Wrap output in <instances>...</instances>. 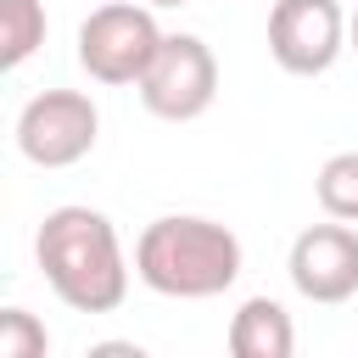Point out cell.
<instances>
[{
  "label": "cell",
  "mask_w": 358,
  "mask_h": 358,
  "mask_svg": "<svg viewBox=\"0 0 358 358\" xmlns=\"http://www.w3.org/2000/svg\"><path fill=\"white\" fill-rule=\"evenodd\" d=\"M229 352L235 358H291L296 352V324L274 296H246L229 319Z\"/></svg>",
  "instance_id": "ba28073f"
},
{
  "label": "cell",
  "mask_w": 358,
  "mask_h": 358,
  "mask_svg": "<svg viewBox=\"0 0 358 358\" xmlns=\"http://www.w3.org/2000/svg\"><path fill=\"white\" fill-rule=\"evenodd\" d=\"M157 45H162V28L151 6L112 0V6H95L78 28V67L95 84H140Z\"/></svg>",
  "instance_id": "3957f363"
},
{
  "label": "cell",
  "mask_w": 358,
  "mask_h": 358,
  "mask_svg": "<svg viewBox=\"0 0 358 358\" xmlns=\"http://www.w3.org/2000/svg\"><path fill=\"white\" fill-rule=\"evenodd\" d=\"M45 45V6L39 0H0V67H22Z\"/></svg>",
  "instance_id": "9c48e42d"
},
{
  "label": "cell",
  "mask_w": 358,
  "mask_h": 358,
  "mask_svg": "<svg viewBox=\"0 0 358 358\" xmlns=\"http://www.w3.org/2000/svg\"><path fill=\"white\" fill-rule=\"evenodd\" d=\"M218 95V62L196 34H162L145 78H140V101L151 117L162 123H190L213 106Z\"/></svg>",
  "instance_id": "277c9868"
},
{
  "label": "cell",
  "mask_w": 358,
  "mask_h": 358,
  "mask_svg": "<svg viewBox=\"0 0 358 358\" xmlns=\"http://www.w3.org/2000/svg\"><path fill=\"white\" fill-rule=\"evenodd\" d=\"M34 257L45 268V285L73 313H117L129 296V263L123 241L106 213L95 207H56L39 224Z\"/></svg>",
  "instance_id": "6da1fadb"
},
{
  "label": "cell",
  "mask_w": 358,
  "mask_h": 358,
  "mask_svg": "<svg viewBox=\"0 0 358 358\" xmlns=\"http://www.w3.org/2000/svg\"><path fill=\"white\" fill-rule=\"evenodd\" d=\"M291 285L308 296V302H347L358 296V235L336 218V224H313L291 241Z\"/></svg>",
  "instance_id": "52a82bcc"
},
{
  "label": "cell",
  "mask_w": 358,
  "mask_h": 358,
  "mask_svg": "<svg viewBox=\"0 0 358 358\" xmlns=\"http://www.w3.org/2000/svg\"><path fill=\"white\" fill-rule=\"evenodd\" d=\"M134 274L157 296L201 302V296H218L241 280V241H235V229H224L213 218L173 213V218H157L140 229Z\"/></svg>",
  "instance_id": "7a4b0ae2"
},
{
  "label": "cell",
  "mask_w": 358,
  "mask_h": 358,
  "mask_svg": "<svg viewBox=\"0 0 358 358\" xmlns=\"http://www.w3.org/2000/svg\"><path fill=\"white\" fill-rule=\"evenodd\" d=\"M347 39H352V45H358V11H352V22H347Z\"/></svg>",
  "instance_id": "7c38bea8"
},
{
  "label": "cell",
  "mask_w": 358,
  "mask_h": 358,
  "mask_svg": "<svg viewBox=\"0 0 358 358\" xmlns=\"http://www.w3.org/2000/svg\"><path fill=\"white\" fill-rule=\"evenodd\" d=\"M50 336L28 308H6L0 313V358H45Z\"/></svg>",
  "instance_id": "8fae6325"
},
{
  "label": "cell",
  "mask_w": 358,
  "mask_h": 358,
  "mask_svg": "<svg viewBox=\"0 0 358 358\" xmlns=\"http://www.w3.org/2000/svg\"><path fill=\"white\" fill-rule=\"evenodd\" d=\"M145 6H190V0H145Z\"/></svg>",
  "instance_id": "4fadbf2b"
},
{
  "label": "cell",
  "mask_w": 358,
  "mask_h": 358,
  "mask_svg": "<svg viewBox=\"0 0 358 358\" xmlns=\"http://www.w3.org/2000/svg\"><path fill=\"white\" fill-rule=\"evenodd\" d=\"M101 112L84 90H45L17 112V151L34 168H73L95 151Z\"/></svg>",
  "instance_id": "5b68a950"
},
{
  "label": "cell",
  "mask_w": 358,
  "mask_h": 358,
  "mask_svg": "<svg viewBox=\"0 0 358 358\" xmlns=\"http://www.w3.org/2000/svg\"><path fill=\"white\" fill-rule=\"evenodd\" d=\"M347 45V17L336 0H274L268 11V56L296 73V78H319L336 67Z\"/></svg>",
  "instance_id": "8992f818"
},
{
  "label": "cell",
  "mask_w": 358,
  "mask_h": 358,
  "mask_svg": "<svg viewBox=\"0 0 358 358\" xmlns=\"http://www.w3.org/2000/svg\"><path fill=\"white\" fill-rule=\"evenodd\" d=\"M319 207L341 224H358V151H336L324 168H319Z\"/></svg>",
  "instance_id": "30bf717a"
}]
</instances>
